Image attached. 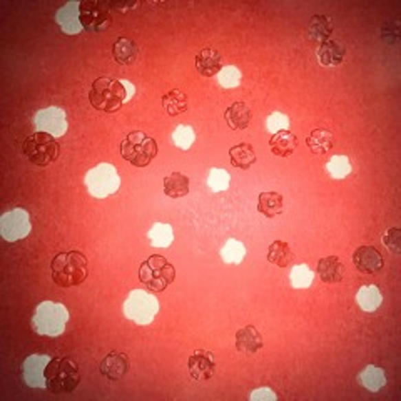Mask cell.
<instances>
[{
	"mask_svg": "<svg viewBox=\"0 0 401 401\" xmlns=\"http://www.w3.org/2000/svg\"><path fill=\"white\" fill-rule=\"evenodd\" d=\"M136 94V87L129 80L112 79V77H100L94 80L89 100L92 107L102 112H118L126 102H129Z\"/></svg>",
	"mask_w": 401,
	"mask_h": 401,
	"instance_id": "6da1fadb",
	"label": "cell"
},
{
	"mask_svg": "<svg viewBox=\"0 0 401 401\" xmlns=\"http://www.w3.org/2000/svg\"><path fill=\"white\" fill-rule=\"evenodd\" d=\"M52 281L61 288L79 286L87 278V259L83 252H61L50 263Z\"/></svg>",
	"mask_w": 401,
	"mask_h": 401,
	"instance_id": "7a4b0ae2",
	"label": "cell"
},
{
	"mask_svg": "<svg viewBox=\"0 0 401 401\" xmlns=\"http://www.w3.org/2000/svg\"><path fill=\"white\" fill-rule=\"evenodd\" d=\"M80 381L79 366L71 358H54L45 368V389L54 395L71 393Z\"/></svg>",
	"mask_w": 401,
	"mask_h": 401,
	"instance_id": "3957f363",
	"label": "cell"
},
{
	"mask_svg": "<svg viewBox=\"0 0 401 401\" xmlns=\"http://www.w3.org/2000/svg\"><path fill=\"white\" fill-rule=\"evenodd\" d=\"M69 323L67 307L61 303L44 301L36 307V313L32 316V328L41 336L57 338L64 334Z\"/></svg>",
	"mask_w": 401,
	"mask_h": 401,
	"instance_id": "277c9868",
	"label": "cell"
},
{
	"mask_svg": "<svg viewBox=\"0 0 401 401\" xmlns=\"http://www.w3.org/2000/svg\"><path fill=\"white\" fill-rule=\"evenodd\" d=\"M120 154L126 161H129L136 167H146L153 162L158 155V144L153 138L144 134L141 131L131 132L122 142H120Z\"/></svg>",
	"mask_w": 401,
	"mask_h": 401,
	"instance_id": "5b68a950",
	"label": "cell"
},
{
	"mask_svg": "<svg viewBox=\"0 0 401 401\" xmlns=\"http://www.w3.org/2000/svg\"><path fill=\"white\" fill-rule=\"evenodd\" d=\"M139 279L141 283L146 284L151 291L161 293L164 291L169 284L174 283L176 279V270L173 264L169 263L162 256H151L141 264L139 270Z\"/></svg>",
	"mask_w": 401,
	"mask_h": 401,
	"instance_id": "8992f818",
	"label": "cell"
},
{
	"mask_svg": "<svg viewBox=\"0 0 401 401\" xmlns=\"http://www.w3.org/2000/svg\"><path fill=\"white\" fill-rule=\"evenodd\" d=\"M22 151L32 164L45 167L57 161L61 154V146L52 136L45 134V132H37V134H32L25 139Z\"/></svg>",
	"mask_w": 401,
	"mask_h": 401,
	"instance_id": "52a82bcc",
	"label": "cell"
},
{
	"mask_svg": "<svg viewBox=\"0 0 401 401\" xmlns=\"http://www.w3.org/2000/svg\"><path fill=\"white\" fill-rule=\"evenodd\" d=\"M85 186L91 196L97 199H104V197L112 196L120 188V176L112 164L102 162V164L92 167L85 176Z\"/></svg>",
	"mask_w": 401,
	"mask_h": 401,
	"instance_id": "ba28073f",
	"label": "cell"
},
{
	"mask_svg": "<svg viewBox=\"0 0 401 401\" xmlns=\"http://www.w3.org/2000/svg\"><path fill=\"white\" fill-rule=\"evenodd\" d=\"M159 313V301L147 291L134 290L124 303V314L138 325H151Z\"/></svg>",
	"mask_w": 401,
	"mask_h": 401,
	"instance_id": "9c48e42d",
	"label": "cell"
},
{
	"mask_svg": "<svg viewBox=\"0 0 401 401\" xmlns=\"http://www.w3.org/2000/svg\"><path fill=\"white\" fill-rule=\"evenodd\" d=\"M79 19L87 32H104L112 24L111 6L99 0H84L79 3Z\"/></svg>",
	"mask_w": 401,
	"mask_h": 401,
	"instance_id": "30bf717a",
	"label": "cell"
},
{
	"mask_svg": "<svg viewBox=\"0 0 401 401\" xmlns=\"http://www.w3.org/2000/svg\"><path fill=\"white\" fill-rule=\"evenodd\" d=\"M30 231H32L30 216L24 209H14L0 217V236L9 243L24 239L30 235Z\"/></svg>",
	"mask_w": 401,
	"mask_h": 401,
	"instance_id": "8fae6325",
	"label": "cell"
},
{
	"mask_svg": "<svg viewBox=\"0 0 401 401\" xmlns=\"http://www.w3.org/2000/svg\"><path fill=\"white\" fill-rule=\"evenodd\" d=\"M34 126L37 132H45L52 138H62L69 129L67 114L61 107H45L42 111L36 112L34 116Z\"/></svg>",
	"mask_w": 401,
	"mask_h": 401,
	"instance_id": "7c38bea8",
	"label": "cell"
},
{
	"mask_svg": "<svg viewBox=\"0 0 401 401\" xmlns=\"http://www.w3.org/2000/svg\"><path fill=\"white\" fill-rule=\"evenodd\" d=\"M47 354H30L25 358L24 365H22V378L24 383L30 388H45V368H47L49 361Z\"/></svg>",
	"mask_w": 401,
	"mask_h": 401,
	"instance_id": "4fadbf2b",
	"label": "cell"
},
{
	"mask_svg": "<svg viewBox=\"0 0 401 401\" xmlns=\"http://www.w3.org/2000/svg\"><path fill=\"white\" fill-rule=\"evenodd\" d=\"M189 375L197 381L211 380L216 373V361H214V354L206 351V349H197L189 356L188 361Z\"/></svg>",
	"mask_w": 401,
	"mask_h": 401,
	"instance_id": "5bb4252c",
	"label": "cell"
},
{
	"mask_svg": "<svg viewBox=\"0 0 401 401\" xmlns=\"http://www.w3.org/2000/svg\"><path fill=\"white\" fill-rule=\"evenodd\" d=\"M353 263L356 270L363 274H376L383 270L384 261L383 256L375 246H361L354 251Z\"/></svg>",
	"mask_w": 401,
	"mask_h": 401,
	"instance_id": "9a60e30c",
	"label": "cell"
},
{
	"mask_svg": "<svg viewBox=\"0 0 401 401\" xmlns=\"http://www.w3.org/2000/svg\"><path fill=\"white\" fill-rule=\"evenodd\" d=\"M79 3L80 2H69L64 7H61L56 14V22L59 24L61 30L67 36H76L84 30L79 19Z\"/></svg>",
	"mask_w": 401,
	"mask_h": 401,
	"instance_id": "2e32d148",
	"label": "cell"
},
{
	"mask_svg": "<svg viewBox=\"0 0 401 401\" xmlns=\"http://www.w3.org/2000/svg\"><path fill=\"white\" fill-rule=\"evenodd\" d=\"M127 371H129V358L124 353H109L100 363V373L112 381L124 378L127 375Z\"/></svg>",
	"mask_w": 401,
	"mask_h": 401,
	"instance_id": "e0dca14e",
	"label": "cell"
},
{
	"mask_svg": "<svg viewBox=\"0 0 401 401\" xmlns=\"http://www.w3.org/2000/svg\"><path fill=\"white\" fill-rule=\"evenodd\" d=\"M263 348V338L254 326H246L236 333V349L244 354H256Z\"/></svg>",
	"mask_w": 401,
	"mask_h": 401,
	"instance_id": "ac0fdd59",
	"label": "cell"
},
{
	"mask_svg": "<svg viewBox=\"0 0 401 401\" xmlns=\"http://www.w3.org/2000/svg\"><path fill=\"white\" fill-rule=\"evenodd\" d=\"M318 274L325 283H340L345 278V264L336 256H326L318 261Z\"/></svg>",
	"mask_w": 401,
	"mask_h": 401,
	"instance_id": "d6986e66",
	"label": "cell"
},
{
	"mask_svg": "<svg viewBox=\"0 0 401 401\" xmlns=\"http://www.w3.org/2000/svg\"><path fill=\"white\" fill-rule=\"evenodd\" d=\"M196 69L197 72L204 77L217 76V74L221 72V69H223V64H221V54L213 49L201 50L196 56Z\"/></svg>",
	"mask_w": 401,
	"mask_h": 401,
	"instance_id": "ffe728a7",
	"label": "cell"
},
{
	"mask_svg": "<svg viewBox=\"0 0 401 401\" xmlns=\"http://www.w3.org/2000/svg\"><path fill=\"white\" fill-rule=\"evenodd\" d=\"M271 153L279 158H288L296 151L298 147V138L291 131H279L272 134L270 139Z\"/></svg>",
	"mask_w": 401,
	"mask_h": 401,
	"instance_id": "44dd1931",
	"label": "cell"
},
{
	"mask_svg": "<svg viewBox=\"0 0 401 401\" xmlns=\"http://www.w3.org/2000/svg\"><path fill=\"white\" fill-rule=\"evenodd\" d=\"M318 62L321 65H326V67H333V65H340L343 61H345L346 50L341 44L334 41H326L319 45L318 52Z\"/></svg>",
	"mask_w": 401,
	"mask_h": 401,
	"instance_id": "7402d4cb",
	"label": "cell"
},
{
	"mask_svg": "<svg viewBox=\"0 0 401 401\" xmlns=\"http://www.w3.org/2000/svg\"><path fill=\"white\" fill-rule=\"evenodd\" d=\"M224 119L232 131H243L251 122V111L244 102H235L224 112Z\"/></svg>",
	"mask_w": 401,
	"mask_h": 401,
	"instance_id": "603a6c76",
	"label": "cell"
},
{
	"mask_svg": "<svg viewBox=\"0 0 401 401\" xmlns=\"http://www.w3.org/2000/svg\"><path fill=\"white\" fill-rule=\"evenodd\" d=\"M138 54H139L138 44L126 37L118 39L114 47H112V56H114V61L120 65L134 64L136 59H138Z\"/></svg>",
	"mask_w": 401,
	"mask_h": 401,
	"instance_id": "cb8c5ba5",
	"label": "cell"
},
{
	"mask_svg": "<svg viewBox=\"0 0 401 401\" xmlns=\"http://www.w3.org/2000/svg\"><path fill=\"white\" fill-rule=\"evenodd\" d=\"M358 383L368 391L378 393L387 384V376H384L383 369L378 368V366H366L363 371L358 375Z\"/></svg>",
	"mask_w": 401,
	"mask_h": 401,
	"instance_id": "d4e9b609",
	"label": "cell"
},
{
	"mask_svg": "<svg viewBox=\"0 0 401 401\" xmlns=\"http://www.w3.org/2000/svg\"><path fill=\"white\" fill-rule=\"evenodd\" d=\"M356 303L366 313H373L383 303V296L378 286H361L356 293Z\"/></svg>",
	"mask_w": 401,
	"mask_h": 401,
	"instance_id": "484cf974",
	"label": "cell"
},
{
	"mask_svg": "<svg viewBox=\"0 0 401 401\" xmlns=\"http://www.w3.org/2000/svg\"><path fill=\"white\" fill-rule=\"evenodd\" d=\"M331 34H333V24L328 17L325 15H313L310 21V25H307V36L313 42H326L329 39Z\"/></svg>",
	"mask_w": 401,
	"mask_h": 401,
	"instance_id": "4316f807",
	"label": "cell"
},
{
	"mask_svg": "<svg viewBox=\"0 0 401 401\" xmlns=\"http://www.w3.org/2000/svg\"><path fill=\"white\" fill-rule=\"evenodd\" d=\"M306 144H307V147H310L311 153L323 155V154L329 153L331 147L334 146V138L329 131L314 129L310 136H307Z\"/></svg>",
	"mask_w": 401,
	"mask_h": 401,
	"instance_id": "83f0119b",
	"label": "cell"
},
{
	"mask_svg": "<svg viewBox=\"0 0 401 401\" xmlns=\"http://www.w3.org/2000/svg\"><path fill=\"white\" fill-rule=\"evenodd\" d=\"M229 158H231L232 167L237 169H249L256 162V154L251 144H237V146L229 149Z\"/></svg>",
	"mask_w": 401,
	"mask_h": 401,
	"instance_id": "f1b7e54d",
	"label": "cell"
},
{
	"mask_svg": "<svg viewBox=\"0 0 401 401\" xmlns=\"http://www.w3.org/2000/svg\"><path fill=\"white\" fill-rule=\"evenodd\" d=\"M283 196L279 193H261L258 197V211L266 217H276L283 213Z\"/></svg>",
	"mask_w": 401,
	"mask_h": 401,
	"instance_id": "f546056e",
	"label": "cell"
},
{
	"mask_svg": "<svg viewBox=\"0 0 401 401\" xmlns=\"http://www.w3.org/2000/svg\"><path fill=\"white\" fill-rule=\"evenodd\" d=\"M164 194L167 197H184L189 194V177L181 173H173L164 179Z\"/></svg>",
	"mask_w": 401,
	"mask_h": 401,
	"instance_id": "4dcf8cb0",
	"label": "cell"
},
{
	"mask_svg": "<svg viewBox=\"0 0 401 401\" xmlns=\"http://www.w3.org/2000/svg\"><path fill=\"white\" fill-rule=\"evenodd\" d=\"M294 254L291 251L290 244L284 243V241H274L268 249V261L279 268H286L293 263Z\"/></svg>",
	"mask_w": 401,
	"mask_h": 401,
	"instance_id": "1f68e13d",
	"label": "cell"
},
{
	"mask_svg": "<svg viewBox=\"0 0 401 401\" xmlns=\"http://www.w3.org/2000/svg\"><path fill=\"white\" fill-rule=\"evenodd\" d=\"M151 246L154 248H169L174 241V231L169 224L155 223L147 232Z\"/></svg>",
	"mask_w": 401,
	"mask_h": 401,
	"instance_id": "d6a6232c",
	"label": "cell"
},
{
	"mask_svg": "<svg viewBox=\"0 0 401 401\" xmlns=\"http://www.w3.org/2000/svg\"><path fill=\"white\" fill-rule=\"evenodd\" d=\"M162 106H164L167 114L174 118V116L186 112V109H188V97L182 94L181 91H171L162 96Z\"/></svg>",
	"mask_w": 401,
	"mask_h": 401,
	"instance_id": "836d02e7",
	"label": "cell"
},
{
	"mask_svg": "<svg viewBox=\"0 0 401 401\" xmlns=\"http://www.w3.org/2000/svg\"><path fill=\"white\" fill-rule=\"evenodd\" d=\"M221 258L228 264H239L246 258V246L237 239H228L221 249Z\"/></svg>",
	"mask_w": 401,
	"mask_h": 401,
	"instance_id": "e575fe53",
	"label": "cell"
},
{
	"mask_svg": "<svg viewBox=\"0 0 401 401\" xmlns=\"http://www.w3.org/2000/svg\"><path fill=\"white\" fill-rule=\"evenodd\" d=\"M291 286L294 290H305V288H310L314 281V272L310 270V266L306 264H298V266L293 268L291 271Z\"/></svg>",
	"mask_w": 401,
	"mask_h": 401,
	"instance_id": "d590c367",
	"label": "cell"
},
{
	"mask_svg": "<svg viewBox=\"0 0 401 401\" xmlns=\"http://www.w3.org/2000/svg\"><path fill=\"white\" fill-rule=\"evenodd\" d=\"M326 171L333 179H345L351 173V162L346 155H334L326 164Z\"/></svg>",
	"mask_w": 401,
	"mask_h": 401,
	"instance_id": "8d00e7d4",
	"label": "cell"
},
{
	"mask_svg": "<svg viewBox=\"0 0 401 401\" xmlns=\"http://www.w3.org/2000/svg\"><path fill=\"white\" fill-rule=\"evenodd\" d=\"M173 141L179 149L188 151L196 141V134H194V129L191 126H177L173 132Z\"/></svg>",
	"mask_w": 401,
	"mask_h": 401,
	"instance_id": "74e56055",
	"label": "cell"
},
{
	"mask_svg": "<svg viewBox=\"0 0 401 401\" xmlns=\"http://www.w3.org/2000/svg\"><path fill=\"white\" fill-rule=\"evenodd\" d=\"M241 79H243V74H241L239 69L236 65H226V67L221 69V72L217 74V80L223 85L224 89H235L241 84Z\"/></svg>",
	"mask_w": 401,
	"mask_h": 401,
	"instance_id": "f35d334b",
	"label": "cell"
},
{
	"mask_svg": "<svg viewBox=\"0 0 401 401\" xmlns=\"http://www.w3.org/2000/svg\"><path fill=\"white\" fill-rule=\"evenodd\" d=\"M229 182H231V176H229L228 171L211 169L208 177V184L213 193H223V191L229 188Z\"/></svg>",
	"mask_w": 401,
	"mask_h": 401,
	"instance_id": "ab89813d",
	"label": "cell"
},
{
	"mask_svg": "<svg viewBox=\"0 0 401 401\" xmlns=\"http://www.w3.org/2000/svg\"><path fill=\"white\" fill-rule=\"evenodd\" d=\"M266 127L272 134L279 131H290V118L283 112H272L271 116H268Z\"/></svg>",
	"mask_w": 401,
	"mask_h": 401,
	"instance_id": "60d3db41",
	"label": "cell"
},
{
	"mask_svg": "<svg viewBox=\"0 0 401 401\" xmlns=\"http://www.w3.org/2000/svg\"><path fill=\"white\" fill-rule=\"evenodd\" d=\"M383 244L391 252L400 254L401 252V229L400 228L388 229V231L383 235Z\"/></svg>",
	"mask_w": 401,
	"mask_h": 401,
	"instance_id": "b9f144b4",
	"label": "cell"
},
{
	"mask_svg": "<svg viewBox=\"0 0 401 401\" xmlns=\"http://www.w3.org/2000/svg\"><path fill=\"white\" fill-rule=\"evenodd\" d=\"M400 37V24L398 22H387L381 29V39L387 44H396Z\"/></svg>",
	"mask_w": 401,
	"mask_h": 401,
	"instance_id": "7bdbcfd3",
	"label": "cell"
},
{
	"mask_svg": "<svg viewBox=\"0 0 401 401\" xmlns=\"http://www.w3.org/2000/svg\"><path fill=\"white\" fill-rule=\"evenodd\" d=\"M249 398H251V401H276L278 396L270 388H258L251 393Z\"/></svg>",
	"mask_w": 401,
	"mask_h": 401,
	"instance_id": "ee69618b",
	"label": "cell"
}]
</instances>
